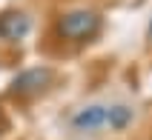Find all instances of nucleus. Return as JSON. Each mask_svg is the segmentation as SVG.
I'll return each mask as SVG.
<instances>
[{
	"mask_svg": "<svg viewBox=\"0 0 152 140\" xmlns=\"http://www.w3.org/2000/svg\"><path fill=\"white\" fill-rule=\"evenodd\" d=\"M129 123H132V109L126 106H86L72 117V126L77 132H98V129L121 132Z\"/></svg>",
	"mask_w": 152,
	"mask_h": 140,
	"instance_id": "f257e3e1",
	"label": "nucleus"
},
{
	"mask_svg": "<svg viewBox=\"0 0 152 140\" xmlns=\"http://www.w3.org/2000/svg\"><path fill=\"white\" fill-rule=\"evenodd\" d=\"M55 32H58V37H63V40L86 43V40H92L95 34L101 32V15L92 12V9H72V12L58 17Z\"/></svg>",
	"mask_w": 152,
	"mask_h": 140,
	"instance_id": "f03ea898",
	"label": "nucleus"
},
{
	"mask_svg": "<svg viewBox=\"0 0 152 140\" xmlns=\"http://www.w3.org/2000/svg\"><path fill=\"white\" fill-rule=\"evenodd\" d=\"M52 77H55V74H52V69H46V66L23 69V72L12 80L9 91L17 94V97H34V94H40V91L52 83Z\"/></svg>",
	"mask_w": 152,
	"mask_h": 140,
	"instance_id": "7ed1b4c3",
	"label": "nucleus"
},
{
	"mask_svg": "<svg viewBox=\"0 0 152 140\" xmlns=\"http://www.w3.org/2000/svg\"><path fill=\"white\" fill-rule=\"evenodd\" d=\"M29 29H32V20L23 12H3L0 15V40L17 43L29 34Z\"/></svg>",
	"mask_w": 152,
	"mask_h": 140,
	"instance_id": "20e7f679",
	"label": "nucleus"
},
{
	"mask_svg": "<svg viewBox=\"0 0 152 140\" xmlns=\"http://www.w3.org/2000/svg\"><path fill=\"white\" fill-rule=\"evenodd\" d=\"M149 37H152V20H149Z\"/></svg>",
	"mask_w": 152,
	"mask_h": 140,
	"instance_id": "39448f33",
	"label": "nucleus"
}]
</instances>
